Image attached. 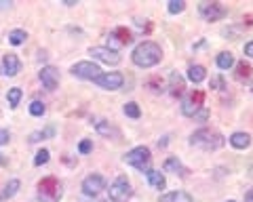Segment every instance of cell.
Returning <instances> with one entry per match:
<instances>
[{
	"label": "cell",
	"mask_w": 253,
	"mask_h": 202,
	"mask_svg": "<svg viewBox=\"0 0 253 202\" xmlns=\"http://www.w3.org/2000/svg\"><path fill=\"white\" fill-rule=\"evenodd\" d=\"M125 114L129 116V118L137 120L139 116H141V110H139V105H137V103H133V101H131V103H126V105H125Z\"/></svg>",
	"instance_id": "28"
},
{
	"label": "cell",
	"mask_w": 253,
	"mask_h": 202,
	"mask_svg": "<svg viewBox=\"0 0 253 202\" xmlns=\"http://www.w3.org/2000/svg\"><path fill=\"white\" fill-rule=\"evenodd\" d=\"M163 168H165V170H169V173H175V175H179V177H186V175H188V168L181 165V162H179L175 156H171V158L165 160Z\"/></svg>",
	"instance_id": "16"
},
{
	"label": "cell",
	"mask_w": 253,
	"mask_h": 202,
	"mask_svg": "<svg viewBox=\"0 0 253 202\" xmlns=\"http://www.w3.org/2000/svg\"><path fill=\"white\" fill-rule=\"evenodd\" d=\"M205 78H207V69H205L203 66H190V67H188V80H190V82L199 84V82H203Z\"/></svg>",
	"instance_id": "19"
},
{
	"label": "cell",
	"mask_w": 253,
	"mask_h": 202,
	"mask_svg": "<svg viewBox=\"0 0 253 202\" xmlns=\"http://www.w3.org/2000/svg\"><path fill=\"white\" fill-rule=\"evenodd\" d=\"M245 55H247V57H253V40L245 44Z\"/></svg>",
	"instance_id": "36"
},
{
	"label": "cell",
	"mask_w": 253,
	"mask_h": 202,
	"mask_svg": "<svg viewBox=\"0 0 253 202\" xmlns=\"http://www.w3.org/2000/svg\"><path fill=\"white\" fill-rule=\"evenodd\" d=\"M49 158H51V152L49 150H41V152H36V156H34V165L36 167H42V165L49 162Z\"/></svg>",
	"instance_id": "29"
},
{
	"label": "cell",
	"mask_w": 253,
	"mask_h": 202,
	"mask_svg": "<svg viewBox=\"0 0 253 202\" xmlns=\"http://www.w3.org/2000/svg\"><path fill=\"white\" fill-rule=\"evenodd\" d=\"M226 202H236V200H226Z\"/></svg>",
	"instance_id": "40"
},
{
	"label": "cell",
	"mask_w": 253,
	"mask_h": 202,
	"mask_svg": "<svg viewBox=\"0 0 253 202\" xmlns=\"http://www.w3.org/2000/svg\"><path fill=\"white\" fill-rule=\"evenodd\" d=\"M133 64L137 67H154L156 64H161L163 59V49L152 40H144L133 49Z\"/></svg>",
	"instance_id": "1"
},
{
	"label": "cell",
	"mask_w": 253,
	"mask_h": 202,
	"mask_svg": "<svg viewBox=\"0 0 253 202\" xmlns=\"http://www.w3.org/2000/svg\"><path fill=\"white\" fill-rule=\"evenodd\" d=\"M104 202H114V200H110V198H108V200H104Z\"/></svg>",
	"instance_id": "39"
},
{
	"label": "cell",
	"mask_w": 253,
	"mask_h": 202,
	"mask_svg": "<svg viewBox=\"0 0 253 202\" xmlns=\"http://www.w3.org/2000/svg\"><path fill=\"white\" fill-rule=\"evenodd\" d=\"M161 202H192V196L188 192H169L161 196Z\"/></svg>",
	"instance_id": "20"
},
{
	"label": "cell",
	"mask_w": 253,
	"mask_h": 202,
	"mask_svg": "<svg viewBox=\"0 0 253 202\" xmlns=\"http://www.w3.org/2000/svg\"><path fill=\"white\" fill-rule=\"evenodd\" d=\"M209 87L215 89V91H219L221 87H224V78H221V76H213V78L209 80Z\"/></svg>",
	"instance_id": "33"
},
{
	"label": "cell",
	"mask_w": 253,
	"mask_h": 202,
	"mask_svg": "<svg viewBox=\"0 0 253 202\" xmlns=\"http://www.w3.org/2000/svg\"><path fill=\"white\" fill-rule=\"evenodd\" d=\"M93 82L104 91H118L125 84V78H123V74H118V72H108V74H99Z\"/></svg>",
	"instance_id": "6"
},
{
	"label": "cell",
	"mask_w": 253,
	"mask_h": 202,
	"mask_svg": "<svg viewBox=\"0 0 253 202\" xmlns=\"http://www.w3.org/2000/svg\"><path fill=\"white\" fill-rule=\"evenodd\" d=\"M251 74H253V67L247 64V61H239V64H236V78L239 80H247V78H251Z\"/></svg>",
	"instance_id": "22"
},
{
	"label": "cell",
	"mask_w": 253,
	"mask_h": 202,
	"mask_svg": "<svg viewBox=\"0 0 253 202\" xmlns=\"http://www.w3.org/2000/svg\"><path fill=\"white\" fill-rule=\"evenodd\" d=\"M215 64H217L219 69H230L234 66V55H232V53H228V51L219 53L217 59H215Z\"/></svg>",
	"instance_id": "21"
},
{
	"label": "cell",
	"mask_w": 253,
	"mask_h": 202,
	"mask_svg": "<svg viewBox=\"0 0 253 202\" xmlns=\"http://www.w3.org/2000/svg\"><path fill=\"white\" fill-rule=\"evenodd\" d=\"M19 179H11L9 183H6V188H4V192H2V198H13L15 194L19 192Z\"/></svg>",
	"instance_id": "25"
},
{
	"label": "cell",
	"mask_w": 253,
	"mask_h": 202,
	"mask_svg": "<svg viewBox=\"0 0 253 202\" xmlns=\"http://www.w3.org/2000/svg\"><path fill=\"white\" fill-rule=\"evenodd\" d=\"M192 118H194V120H199V122H205V120H207V118H209V112H207V110H205V107H201V110H199V112H196V114L192 116Z\"/></svg>",
	"instance_id": "34"
},
{
	"label": "cell",
	"mask_w": 253,
	"mask_h": 202,
	"mask_svg": "<svg viewBox=\"0 0 253 202\" xmlns=\"http://www.w3.org/2000/svg\"><path fill=\"white\" fill-rule=\"evenodd\" d=\"M245 202H253V188L247 194H245Z\"/></svg>",
	"instance_id": "37"
},
{
	"label": "cell",
	"mask_w": 253,
	"mask_h": 202,
	"mask_svg": "<svg viewBox=\"0 0 253 202\" xmlns=\"http://www.w3.org/2000/svg\"><path fill=\"white\" fill-rule=\"evenodd\" d=\"M167 9H169V13H171V15L184 13V9H186V2H184V0H169Z\"/></svg>",
	"instance_id": "27"
},
{
	"label": "cell",
	"mask_w": 253,
	"mask_h": 202,
	"mask_svg": "<svg viewBox=\"0 0 253 202\" xmlns=\"http://www.w3.org/2000/svg\"><path fill=\"white\" fill-rule=\"evenodd\" d=\"M9 139H11V133L6 129H0V145H4V143H9Z\"/></svg>",
	"instance_id": "35"
},
{
	"label": "cell",
	"mask_w": 253,
	"mask_h": 202,
	"mask_svg": "<svg viewBox=\"0 0 253 202\" xmlns=\"http://www.w3.org/2000/svg\"><path fill=\"white\" fill-rule=\"evenodd\" d=\"M72 74L83 80H95L101 72H99V66L93 64V61H78V64L72 66Z\"/></svg>",
	"instance_id": "8"
},
{
	"label": "cell",
	"mask_w": 253,
	"mask_h": 202,
	"mask_svg": "<svg viewBox=\"0 0 253 202\" xmlns=\"http://www.w3.org/2000/svg\"><path fill=\"white\" fill-rule=\"evenodd\" d=\"M184 89H186L184 76L177 74V72H171V76H169V91H171V95L177 97V95H181V93H184Z\"/></svg>",
	"instance_id": "14"
},
{
	"label": "cell",
	"mask_w": 253,
	"mask_h": 202,
	"mask_svg": "<svg viewBox=\"0 0 253 202\" xmlns=\"http://www.w3.org/2000/svg\"><path fill=\"white\" fill-rule=\"evenodd\" d=\"M106 188H108V183L101 175H89V177H84V181H83L84 196H99Z\"/></svg>",
	"instance_id": "11"
},
{
	"label": "cell",
	"mask_w": 253,
	"mask_h": 202,
	"mask_svg": "<svg viewBox=\"0 0 253 202\" xmlns=\"http://www.w3.org/2000/svg\"><path fill=\"white\" fill-rule=\"evenodd\" d=\"M26 38H28V32L26 30H13V32L9 34V42L15 44V46H19L26 42Z\"/></svg>",
	"instance_id": "24"
},
{
	"label": "cell",
	"mask_w": 253,
	"mask_h": 202,
	"mask_svg": "<svg viewBox=\"0 0 253 202\" xmlns=\"http://www.w3.org/2000/svg\"><path fill=\"white\" fill-rule=\"evenodd\" d=\"M46 135H53V129H46V131H36V133H32V135H30V141H32V143H36V141H41V139H49Z\"/></svg>",
	"instance_id": "31"
},
{
	"label": "cell",
	"mask_w": 253,
	"mask_h": 202,
	"mask_svg": "<svg viewBox=\"0 0 253 202\" xmlns=\"http://www.w3.org/2000/svg\"><path fill=\"white\" fill-rule=\"evenodd\" d=\"M89 53L95 59L104 61V64H108V66L121 64V53H118L116 49H110V46H91Z\"/></svg>",
	"instance_id": "7"
},
{
	"label": "cell",
	"mask_w": 253,
	"mask_h": 202,
	"mask_svg": "<svg viewBox=\"0 0 253 202\" xmlns=\"http://www.w3.org/2000/svg\"><path fill=\"white\" fill-rule=\"evenodd\" d=\"M251 91H253V89H251Z\"/></svg>",
	"instance_id": "41"
},
{
	"label": "cell",
	"mask_w": 253,
	"mask_h": 202,
	"mask_svg": "<svg viewBox=\"0 0 253 202\" xmlns=\"http://www.w3.org/2000/svg\"><path fill=\"white\" fill-rule=\"evenodd\" d=\"M112 40H118L121 44H129L133 40V34L126 28H116L114 34H112Z\"/></svg>",
	"instance_id": "23"
},
{
	"label": "cell",
	"mask_w": 253,
	"mask_h": 202,
	"mask_svg": "<svg viewBox=\"0 0 253 202\" xmlns=\"http://www.w3.org/2000/svg\"><path fill=\"white\" fill-rule=\"evenodd\" d=\"M21 97H23L21 89H11L9 93H6V101L11 103V107H17V105H19V101H21Z\"/></svg>",
	"instance_id": "26"
},
{
	"label": "cell",
	"mask_w": 253,
	"mask_h": 202,
	"mask_svg": "<svg viewBox=\"0 0 253 202\" xmlns=\"http://www.w3.org/2000/svg\"><path fill=\"white\" fill-rule=\"evenodd\" d=\"M146 175H148V183L152 185L154 190H163L165 185H167V179H165V175L161 173V170H152V168H150Z\"/></svg>",
	"instance_id": "18"
},
{
	"label": "cell",
	"mask_w": 253,
	"mask_h": 202,
	"mask_svg": "<svg viewBox=\"0 0 253 202\" xmlns=\"http://www.w3.org/2000/svg\"><path fill=\"white\" fill-rule=\"evenodd\" d=\"M230 143H232V147H236V150H245V147L251 145V135L243 133V131H239V133H232L230 135Z\"/></svg>",
	"instance_id": "17"
},
{
	"label": "cell",
	"mask_w": 253,
	"mask_h": 202,
	"mask_svg": "<svg viewBox=\"0 0 253 202\" xmlns=\"http://www.w3.org/2000/svg\"><path fill=\"white\" fill-rule=\"evenodd\" d=\"M224 141H226L224 135H221L219 131H213V129H201L190 137V143L199 145L203 150H219V147L224 145Z\"/></svg>",
	"instance_id": "2"
},
{
	"label": "cell",
	"mask_w": 253,
	"mask_h": 202,
	"mask_svg": "<svg viewBox=\"0 0 253 202\" xmlns=\"http://www.w3.org/2000/svg\"><path fill=\"white\" fill-rule=\"evenodd\" d=\"M2 66H4V74L6 76H17L19 69H21V61L17 59V55L6 53V55L2 57Z\"/></svg>",
	"instance_id": "13"
},
{
	"label": "cell",
	"mask_w": 253,
	"mask_h": 202,
	"mask_svg": "<svg viewBox=\"0 0 253 202\" xmlns=\"http://www.w3.org/2000/svg\"><path fill=\"white\" fill-rule=\"evenodd\" d=\"M4 165H6V158L2 156V154H0V167H4Z\"/></svg>",
	"instance_id": "38"
},
{
	"label": "cell",
	"mask_w": 253,
	"mask_h": 202,
	"mask_svg": "<svg viewBox=\"0 0 253 202\" xmlns=\"http://www.w3.org/2000/svg\"><path fill=\"white\" fill-rule=\"evenodd\" d=\"M125 162L131 167H135L137 170H150V162H152V154H150V150L146 145H137L133 147V150L125 156Z\"/></svg>",
	"instance_id": "4"
},
{
	"label": "cell",
	"mask_w": 253,
	"mask_h": 202,
	"mask_svg": "<svg viewBox=\"0 0 253 202\" xmlns=\"http://www.w3.org/2000/svg\"><path fill=\"white\" fill-rule=\"evenodd\" d=\"M63 196L61 183L57 181V177H44L38 183V198L41 202H57Z\"/></svg>",
	"instance_id": "3"
},
{
	"label": "cell",
	"mask_w": 253,
	"mask_h": 202,
	"mask_svg": "<svg viewBox=\"0 0 253 202\" xmlns=\"http://www.w3.org/2000/svg\"><path fill=\"white\" fill-rule=\"evenodd\" d=\"M41 80H42V84L49 91H53V89H57V84H59V72L55 69L53 66H44L42 69H41Z\"/></svg>",
	"instance_id": "12"
},
{
	"label": "cell",
	"mask_w": 253,
	"mask_h": 202,
	"mask_svg": "<svg viewBox=\"0 0 253 202\" xmlns=\"http://www.w3.org/2000/svg\"><path fill=\"white\" fill-rule=\"evenodd\" d=\"M91 150H93V141H91V139H83V141L78 143V152H81V154H89Z\"/></svg>",
	"instance_id": "32"
},
{
	"label": "cell",
	"mask_w": 253,
	"mask_h": 202,
	"mask_svg": "<svg viewBox=\"0 0 253 202\" xmlns=\"http://www.w3.org/2000/svg\"><path fill=\"white\" fill-rule=\"evenodd\" d=\"M199 11L207 21H219V19H224L228 13V9L221 2H201Z\"/></svg>",
	"instance_id": "9"
},
{
	"label": "cell",
	"mask_w": 253,
	"mask_h": 202,
	"mask_svg": "<svg viewBox=\"0 0 253 202\" xmlns=\"http://www.w3.org/2000/svg\"><path fill=\"white\" fill-rule=\"evenodd\" d=\"M203 101H205V93L203 91H192L184 99V103H181V114L184 116H194L203 107Z\"/></svg>",
	"instance_id": "10"
},
{
	"label": "cell",
	"mask_w": 253,
	"mask_h": 202,
	"mask_svg": "<svg viewBox=\"0 0 253 202\" xmlns=\"http://www.w3.org/2000/svg\"><path fill=\"white\" fill-rule=\"evenodd\" d=\"M44 110H46V107H44L42 101H32V103H30V114L32 116H42Z\"/></svg>",
	"instance_id": "30"
},
{
	"label": "cell",
	"mask_w": 253,
	"mask_h": 202,
	"mask_svg": "<svg viewBox=\"0 0 253 202\" xmlns=\"http://www.w3.org/2000/svg\"><path fill=\"white\" fill-rule=\"evenodd\" d=\"M93 124H95V131H97L99 135H104V137H118V129H114L108 120H104V118H95Z\"/></svg>",
	"instance_id": "15"
},
{
	"label": "cell",
	"mask_w": 253,
	"mask_h": 202,
	"mask_svg": "<svg viewBox=\"0 0 253 202\" xmlns=\"http://www.w3.org/2000/svg\"><path fill=\"white\" fill-rule=\"evenodd\" d=\"M133 196V188H131V181L126 179V175L116 177V181L110 185V200L114 202H125Z\"/></svg>",
	"instance_id": "5"
}]
</instances>
